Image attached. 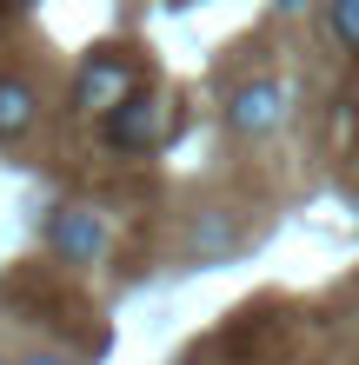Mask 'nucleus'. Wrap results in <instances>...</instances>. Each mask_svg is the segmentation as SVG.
Listing matches in <instances>:
<instances>
[{
	"mask_svg": "<svg viewBox=\"0 0 359 365\" xmlns=\"http://www.w3.org/2000/svg\"><path fill=\"white\" fill-rule=\"evenodd\" d=\"M133 87L140 80H133V67H126L120 53H93L87 67H80V80H74V106L107 120V113H120V106L133 100Z\"/></svg>",
	"mask_w": 359,
	"mask_h": 365,
	"instance_id": "obj_1",
	"label": "nucleus"
},
{
	"mask_svg": "<svg viewBox=\"0 0 359 365\" xmlns=\"http://www.w3.org/2000/svg\"><path fill=\"white\" fill-rule=\"evenodd\" d=\"M280 120H286V87L280 80H246V87L226 93V126L240 140H266Z\"/></svg>",
	"mask_w": 359,
	"mask_h": 365,
	"instance_id": "obj_2",
	"label": "nucleus"
},
{
	"mask_svg": "<svg viewBox=\"0 0 359 365\" xmlns=\"http://www.w3.org/2000/svg\"><path fill=\"white\" fill-rule=\"evenodd\" d=\"M47 246H54L67 266H93L100 252H107V220L87 212V206H60L54 226H47Z\"/></svg>",
	"mask_w": 359,
	"mask_h": 365,
	"instance_id": "obj_3",
	"label": "nucleus"
},
{
	"mask_svg": "<svg viewBox=\"0 0 359 365\" xmlns=\"http://www.w3.org/2000/svg\"><path fill=\"white\" fill-rule=\"evenodd\" d=\"M160 126H166V113H160V100H146V93H133L120 106V113H107V140L120 146V153H146V146L160 140Z\"/></svg>",
	"mask_w": 359,
	"mask_h": 365,
	"instance_id": "obj_4",
	"label": "nucleus"
},
{
	"mask_svg": "<svg viewBox=\"0 0 359 365\" xmlns=\"http://www.w3.org/2000/svg\"><path fill=\"white\" fill-rule=\"evenodd\" d=\"M34 113H40L34 87H20V80H0V140H20V133L34 126Z\"/></svg>",
	"mask_w": 359,
	"mask_h": 365,
	"instance_id": "obj_5",
	"label": "nucleus"
},
{
	"mask_svg": "<svg viewBox=\"0 0 359 365\" xmlns=\"http://www.w3.org/2000/svg\"><path fill=\"white\" fill-rule=\"evenodd\" d=\"M326 20H333V34H340V47H353V53H359V0H333Z\"/></svg>",
	"mask_w": 359,
	"mask_h": 365,
	"instance_id": "obj_6",
	"label": "nucleus"
},
{
	"mask_svg": "<svg viewBox=\"0 0 359 365\" xmlns=\"http://www.w3.org/2000/svg\"><path fill=\"white\" fill-rule=\"evenodd\" d=\"M20 365H74V359H67V352H27Z\"/></svg>",
	"mask_w": 359,
	"mask_h": 365,
	"instance_id": "obj_7",
	"label": "nucleus"
},
{
	"mask_svg": "<svg viewBox=\"0 0 359 365\" xmlns=\"http://www.w3.org/2000/svg\"><path fill=\"white\" fill-rule=\"evenodd\" d=\"M0 365H7V359H0Z\"/></svg>",
	"mask_w": 359,
	"mask_h": 365,
	"instance_id": "obj_8",
	"label": "nucleus"
}]
</instances>
